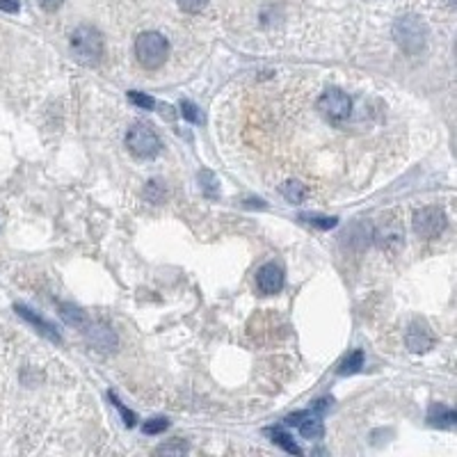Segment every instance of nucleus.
<instances>
[{
  "mask_svg": "<svg viewBox=\"0 0 457 457\" xmlns=\"http://www.w3.org/2000/svg\"><path fill=\"white\" fill-rule=\"evenodd\" d=\"M281 192H283V197H286L288 201L298 204V201H302L304 195H307V188H304L302 183H298V181H288L286 186L281 188Z\"/></svg>",
  "mask_w": 457,
  "mask_h": 457,
  "instance_id": "4468645a",
  "label": "nucleus"
},
{
  "mask_svg": "<svg viewBox=\"0 0 457 457\" xmlns=\"http://www.w3.org/2000/svg\"><path fill=\"white\" fill-rule=\"evenodd\" d=\"M393 35H395V42H398L405 50L416 53L425 42V26L421 23V18H416V16H402L395 21Z\"/></svg>",
  "mask_w": 457,
  "mask_h": 457,
  "instance_id": "20e7f679",
  "label": "nucleus"
},
{
  "mask_svg": "<svg viewBox=\"0 0 457 457\" xmlns=\"http://www.w3.org/2000/svg\"><path fill=\"white\" fill-rule=\"evenodd\" d=\"M169 428V421L167 419H162V416H158V419H151L145 423V432L147 434H158V432H165Z\"/></svg>",
  "mask_w": 457,
  "mask_h": 457,
  "instance_id": "412c9836",
  "label": "nucleus"
},
{
  "mask_svg": "<svg viewBox=\"0 0 457 457\" xmlns=\"http://www.w3.org/2000/svg\"><path fill=\"white\" fill-rule=\"evenodd\" d=\"M62 3H64V0H39V5H42L46 12H55V9Z\"/></svg>",
  "mask_w": 457,
  "mask_h": 457,
  "instance_id": "393cba45",
  "label": "nucleus"
},
{
  "mask_svg": "<svg viewBox=\"0 0 457 457\" xmlns=\"http://www.w3.org/2000/svg\"><path fill=\"white\" fill-rule=\"evenodd\" d=\"M446 225H448L446 213L436 206H425V208L414 213V231L425 240H432L436 236H441Z\"/></svg>",
  "mask_w": 457,
  "mask_h": 457,
  "instance_id": "39448f33",
  "label": "nucleus"
},
{
  "mask_svg": "<svg viewBox=\"0 0 457 457\" xmlns=\"http://www.w3.org/2000/svg\"><path fill=\"white\" fill-rule=\"evenodd\" d=\"M432 332L425 327V322H412L407 329V348L412 352H425L432 348Z\"/></svg>",
  "mask_w": 457,
  "mask_h": 457,
  "instance_id": "1a4fd4ad",
  "label": "nucleus"
},
{
  "mask_svg": "<svg viewBox=\"0 0 457 457\" xmlns=\"http://www.w3.org/2000/svg\"><path fill=\"white\" fill-rule=\"evenodd\" d=\"M16 313L21 318H26L30 325H35V327L39 329V334H44V337L48 339V341H53V343H60L62 339H60V334L55 332V327L50 325L48 320H44L42 316H37V313H33L28 307H23V304H16Z\"/></svg>",
  "mask_w": 457,
  "mask_h": 457,
  "instance_id": "9d476101",
  "label": "nucleus"
},
{
  "mask_svg": "<svg viewBox=\"0 0 457 457\" xmlns=\"http://www.w3.org/2000/svg\"><path fill=\"white\" fill-rule=\"evenodd\" d=\"M361 366H363V352H361V350H357V352H352L350 357L341 363L339 375H352V373H359V371H361Z\"/></svg>",
  "mask_w": 457,
  "mask_h": 457,
  "instance_id": "ddd939ff",
  "label": "nucleus"
},
{
  "mask_svg": "<svg viewBox=\"0 0 457 457\" xmlns=\"http://www.w3.org/2000/svg\"><path fill=\"white\" fill-rule=\"evenodd\" d=\"M266 432L272 436V441L277 444V446H281V448L286 451V453H293V455H302V448H300V446H298L295 441H293V436H290L288 432H283L281 428H268Z\"/></svg>",
  "mask_w": 457,
  "mask_h": 457,
  "instance_id": "f8f14e48",
  "label": "nucleus"
},
{
  "mask_svg": "<svg viewBox=\"0 0 457 457\" xmlns=\"http://www.w3.org/2000/svg\"><path fill=\"white\" fill-rule=\"evenodd\" d=\"M455 421H457V414L441 402H434L428 412V423L434 425V428H453Z\"/></svg>",
  "mask_w": 457,
  "mask_h": 457,
  "instance_id": "9b49d317",
  "label": "nucleus"
},
{
  "mask_svg": "<svg viewBox=\"0 0 457 457\" xmlns=\"http://www.w3.org/2000/svg\"><path fill=\"white\" fill-rule=\"evenodd\" d=\"M318 110H320V115L327 117L329 121H343V119L350 117L352 101L345 91L332 87L318 98Z\"/></svg>",
  "mask_w": 457,
  "mask_h": 457,
  "instance_id": "423d86ee",
  "label": "nucleus"
},
{
  "mask_svg": "<svg viewBox=\"0 0 457 457\" xmlns=\"http://www.w3.org/2000/svg\"><path fill=\"white\" fill-rule=\"evenodd\" d=\"M126 147L130 149V154H135L137 158H154L160 151V140L156 135V130L149 124H133L126 133Z\"/></svg>",
  "mask_w": 457,
  "mask_h": 457,
  "instance_id": "7ed1b4c3",
  "label": "nucleus"
},
{
  "mask_svg": "<svg viewBox=\"0 0 457 457\" xmlns=\"http://www.w3.org/2000/svg\"><path fill=\"white\" fill-rule=\"evenodd\" d=\"M21 5H18V0H0V12H7V14H16Z\"/></svg>",
  "mask_w": 457,
  "mask_h": 457,
  "instance_id": "b1692460",
  "label": "nucleus"
},
{
  "mask_svg": "<svg viewBox=\"0 0 457 457\" xmlns=\"http://www.w3.org/2000/svg\"><path fill=\"white\" fill-rule=\"evenodd\" d=\"M71 53L83 67H94L103 57V35L91 26H80L71 35Z\"/></svg>",
  "mask_w": 457,
  "mask_h": 457,
  "instance_id": "f257e3e1",
  "label": "nucleus"
},
{
  "mask_svg": "<svg viewBox=\"0 0 457 457\" xmlns=\"http://www.w3.org/2000/svg\"><path fill=\"white\" fill-rule=\"evenodd\" d=\"M179 7L188 14H199L208 5V0H176Z\"/></svg>",
  "mask_w": 457,
  "mask_h": 457,
  "instance_id": "aec40b11",
  "label": "nucleus"
},
{
  "mask_svg": "<svg viewBox=\"0 0 457 457\" xmlns=\"http://www.w3.org/2000/svg\"><path fill=\"white\" fill-rule=\"evenodd\" d=\"M256 286L263 295H274L283 288V270L274 263H266L259 272H256Z\"/></svg>",
  "mask_w": 457,
  "mask_h": 457,
  "instance_id": "6e6552de",
  "label": "nucleus"
},
{
  "mask_svg": "<svg viewBox=\"0 0 457 457\" xmlns=\"http://www.w3.org/2000/svg\"><path fill=\"white\" fill-rule=\"evenodd\" d=\"M62 318L69 322V325H85V313L80 311L78 307H71V304H62Z\"/></svg>",
  "mask_w": 457,
  "mask_h": 457,
  "instance_id": "dca6fc26",
  "label": "nucleus"
},
{
  "mask_svg": "<svg viewBox=\"0 0 457 457\" xmlns=\"http://www.w3.org/2000/svg\"><path fill=\"white\" fill-rule=\"evenodd\" d=\"M181 115H183V119L192 121V124H201V121H204L201 110L192 103V101H181Z\"/></svg>",
  "mask_w": 457,
  "mask_h": 457,
  "instance_id": "2eb2a0df",
  "label": "nucleus"
},
{
  "mask_svg": "<svg viewBox=\"0 0 457 457\" xmlns=\"http://www.w3.org/2000/svg\"><path fill=\"white\" fill-rule=\"evenodd\" d=\"M145 195L149 201H154V204H160L162 199H165V186H162V181H151L147 190H145Z\"/></svg>",
  "mask_w": 457,
  "mask_h": 457,
  "instance_id": "f3484780",
  "label": "nucleus"
},
{
  "mask_svg": "<svg viewBox=\"0 0 457 457\" xmlns=\"http://www.w3.org/2000/svg\"><path fill=\"white\" fill-rule=\"evenodd\" d=\"M128 101L142 110H154V106H156V101L147 94H142V91H128Z\"/></svg>",
  "mask_w": 457,
  "mask_h": 457,
  "instance_id": "a211bd4d",
  "label": "nucleus"
},
{
  "mask_svg": "<svg viewBox=\"0 0 457 457\" xmlns=\"http://www.w3.org/2000/svg\"><path fill=\"white\" fill-rule=\"evenodd\" d=\"M110 398H113L115 407H117V410L121 412V416H124V423L128 425V428H133V425H135V414H133V412H130V410H126V407H124V405H121V402L117 400V395H115V393H110Z\"/></svg>",
  "mask_w": 457,
  "mask_h": 457,
  "instance_id": "4be33fe9",
  "label": "nucleus"
},
{
  "mask_svg": "<svg viewBox=\"0 0 457 457\" xmlns=\"http://www.w3.org/2000/svg\"><path fill=\"white\" fill-rule=\"evenodd\" d=\"M304 222H309V225L318 227V229H334L337 227V218H320V215H300Z\"/></svg>",
  "mask_w": 457,
  "mask_h": 457,
  "instance_id": "6ab92c4d",
  "label": "nucleus"
},
{
  "mask_svg": "<svg viewBox=\"0 0 457 457\" xmlns=\"http://www.w3.org/2000/svg\"><path fill=\"white\" fill-rule=\"evenodd\" d=\"M135 55L145 69H160L169 55V42L160 33H142L135 42Z\"/></svg>",
  "mask_w": 457,
  "mask_h": 457,
  "instance_id": "f03ea898",
  "label": "nucleus"
},
{
  "mask_svg": "<svg viewBox=\"0 0 457 457\" xmlns=\"http://www.w3.org/2000/svg\"><path fill=\"white\" fill-rule=\"evenodd\" d=\"M286 425H295L300 428L304 439H320L325 434V425L318 419L316 412H295L286 419Z\"/></svg>",
  "mask_w": 457,
  "mask_h": 457,
  "instance_id": "0eeeda50",
  "label": "nucleus"
},
{
  "mask_svg": "<svg viewBox=\"0 0 457 457\" xmlns=\"http://www.w3.org/2000/svg\"><path fill=\"white\" fill-rule=\"evenodd\" d=\"M188 451V446L186 444H167V446H160V448L156 451L158 455H181V453H186Z\"/></svg>",
  "mask_w": 457,
  "mask_h": 457,
  "instance_id": "5701e85b",
  "label": "nucleus"
}]
</instances>
